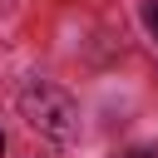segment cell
Masks as SVG:
<instances>
[{"label": "cell", "mask_w": 158, "mask_h": 158, "mask_svg": "<svg viewBox=\"0 0 158 158\" xmlns=\"http://www.w3.org/2000/svg\"><path fill=\"white\" fill-rule=\"evenodd\" d=\"M20 114H25V123H30L40 138H49V143H74V138H79V104H74L59 84H44V79L25 84V89H20Z\"/></svg>", "instance_id": "1"}, {"label": "cell", "mask_w": 158, "mask_h": 158, "mask_svg": "<svg viewBox=\"0 0 158 158\" xmlns=\"http://www.w3.org/2000/svg\"><path fill=\"white\" fill-rule=\"evenodd\" d=\"M143 25H148V30L158 35V0H153V5H143Z\"/></svg>", "instance_id": "2"}, {"label": "cell", "mask_w": 158, "mask_h": 158, "mask_svg": "<svg viewBox=\"0 0 158 158\" xmlns=\"http://www.w3.org/2000/svg\"><path fill=\"white\" fill-rule=\"evenodd\" d=\"M123 158H158V153H148V148H133V153H123Z\"/></svg>", "instance_id": "3"}, {"label": "cell", "mask_w": 158, "mask_h": 158, "mask_svg": "<svg viewBox=\"0 0 158 158\" xmlns=\"http://www.w3.org/2000/svg\"><path fill=\"white\" fill-rule=\"evenodd\" d=\"M0 153H5V133H0Z\"/></svg>", "instance_id": "4"}]
</instances>
